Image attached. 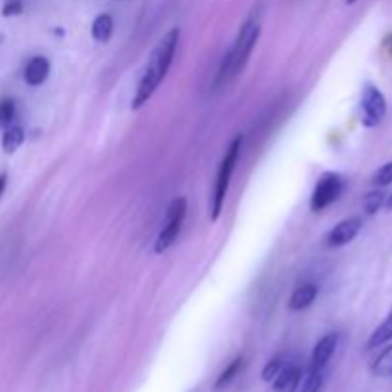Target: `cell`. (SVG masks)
Listing matches in <instances>:
<instances>
[{"instance_id":"7402d4cb","label":"cell","mask_w":392,"mask_h":392,"mask_svg":"<svg viewBox=\"0 0 392 392\" xmlns=\"http://www.w3.org/2000/svg\"><path fill=\"white\" fill-rule=\"evenodd\" d=\"M24 0H6L4 6H2V16L4 17H12V16H19L24 14Z\"/></svg>"},{"instance_id":"9c48e42d","label":"cell","mask_w":392,"mask_h":392,"mask_svg":"<svg viewBox=\"0 0 392 392\" xmlns=\"http://www.w3.org/2000/svg\"><path fill=\"white\" fill-rule=\"evenodd\" d=\"M303 379V371L297 366H287L281 368L278 375L274 377V383H272V392H297L299 391V384Z\"/></svg>"},{"instance_id":"d6986e66","label":"cell","mask_w":392,"mask_h":392,"mask_svg":"<svg viewBox=\"0 0 392 392\" xmlns=\"http://www.w3.org/2000/svg\"><path fill=\"white\" fill-rule=\"evenodd\" d=\"M321 384H324V371L310 369L303 384H299V392H319L321 391Z\"/></svg>"},{"instance_id":"3957f363","label":"cell","mask_w":392,"mask_h":392,"mask_svg":"<svg viewBox=\"0 0 392 392\" xmlns=\"http://www.w3.org/2000/svg\"><path fill=\"white\" fill-rule=\"evenodd\" d=\"M241 147H243V136L239 134L232 140V144L226 149V153L222 157V163L216 172V182H214L213 196H211V221L216 222L221 218L222 207H224V199L228 194L230 182H232V174L236 171L237 159L241 156Z\"/></svg>"},{"instance_id":"30bf717a","label":"cell","mask_w":392,"mask_h":392,"mask_svg":"<svg viewBox=\"0 0 392 392\" xmlns=\"http://www.w3.org/2000/svg\"><path fill=\"white\" fill-rule=\"evenodd\" d=\"M50 62L44 56H35L25 66L24 79L29 86H41L42 82L48 79Z\"/></svg>"},{"instance_id":"8fae6325","label":"cell","mask_w":392,"mask_h":392,"mask_svg":"<svg viewBox=\"0 0 392 392\" xmlns=\"http://www.w3.org/2000/svg\"><path fill=\"white\" fill-rule=\"evenodd\" d=\"M316 297H318V286H314V283H303V286L295 289L287 306H289V310L301 312L304 310V308H308V306L316 301Z\"/></svg>"},{"instance_id":"cb8c5ba5","label":"cell","mask_w":392,"mask_h":392,"mask_svg":"<svg viewBox=\"0 0 392 392\" xmlns=\"http://www.w3.org/2000/svg\"><path fill=\"white\" fill-rule=\"evenodd\" d=\"M383 207H384V209H386V211H392V194H391V196H386Z\"/></svg>"},{"instance_id":"277c9868","label":"cell","mask_w":392,"mask_h":392,"mask_svg":"<svg viewBox=\"0 0 392 392\" xmlns=\"http://www.w3.org/2000/svg\"><path fill=\"white\" fill-rule=\"evenodd\" d=\"M186 213H188V201H186V197H176V199H172L171 205L167 207L163 228H161L159 236H157V254L165 253V251L176 241L180 230H182V224H184V218H186Z\"/></svg>"},{"instance_id":"52a82bcc","label":"cell","mask_w":392,"mask_h":392,"mask_svg":"<svg viewBox=\"0 0 392 392\" xmlns=\"http://www.w3.org/2000/svg\"><path fill=\"white\" fill-rule=\"evenodd\" d=\"M362 226H364V222H362L360 216L344 218L337 226H333V230L326 236V247L337 249V247L348 245L351 241H354V237L362 232Z\"/></svg>"},{"instance_id":"6da1fadb","label":"cell","mask_w":392,"mask_h":392,"mask_svg":"<svg viewBox=\"0 0 392 392\" xmlns=\"http://www.w3.org/2000/svg\"><path fill=\"white\" fill-rule=\"evenodd\" d=\"M180 42V29L174 27L169 33L165 35L161 41L157 42V46L151 52V56L147 59L144 73L140 77L138 88L136 94L132 98V109H140L144 107L151 100V96L156 94V90L159 88V84L163 82V79L169 73V69L172 66L174 59V52L178 48Z\"/></svg>"},{"instance_id":"5b68a950","label":"cell","mask_w":392,"mask_h":392,"mask_svg":"<svg viewBox=\"0 0 392 392\" xmlns=\"http://www.w3.org/2000/svg\"><path fill=\"white\" fill-rule=\"evenodd\" d=\"M343 192H344V180L341 174H337V172H326V174H321L318 180V184L314 186V192H312L310 209L314 213L324 211L326 207H329L331 203H335Z\"/></svg>"},{"instance_id":"ffe728a7","label":"cell","mask_w":392,"mask_h":392,"mask_svg":"<svg viewBox=\"0 0 392 392\" xmlns=\"http://www.w3.org/2000/svg\"><path fill=\"white\" fill-rule=\"evenodd\" d=\"M392 182V161L391 163H384L383 167H379L375 174L371 176V184L377 188H384Z\"/></svg>"},{"instance_id":"2e32d148","label":"cell","mask_w":392,"mask_h":392,"mask_svg":"<svg viewBox=\"0 0 392 392\" xmlns=\"http://www.w3.org/2000/svg\"><path fill=\"white\" fill-rule=\"evenodd\" d=\"M384 199H386V194H384L383 189H373V192L366 194L364 199H362V209H364V213L368 214V216H373L384 205Z\"/></svg>"},{"instance_id":"d4e9b609","label":"cell","mask_w":392,"mask_h":392,"mask_svg":"<svg viewBox=\"0 0 392 392\" xmlns=\"http://www.w3.org/2000/svg\"><path fill=\"white\" fill-rule=\"evenodd\" d=\"M344 2H346V4H356L358 0H344Z\"/></svg>"},{"instance_id":"ba28073f","label":"cell","mask_w":392,"mask_h":392,"mask_svg":"<svg viewBox=\"0 0 392 392\" xmlns=\"http://www.w3.org/2000/svg\"><path fill=\"white\" fill-rule=\"evenodd\" d=\"M337 343H339V335H337V333H329V335L321 337L318 344L314 346V351H312L310 369H314V371H324L327 364H329L331 356L335 354Z\"/></svg>"},{"instance_id":"ac0fdd59","label":"cell","mask_w":392,"mask_h":392,"mask_svg":"<svg viewBox=\"0 0 392 392\" xmlns=\"http://www.w3.org/2000/svg\"><path fill=\"white\" fill-rule=\"evenodd\" d=\"M16 119V102L4 98L0 102V129H8Z\"/></svg>"},{"instance_id":"7a4b0ae2","label":"cell","mask_w":392,"mask_h":392,"mask_svg":"<svg viewBox=\"0 0 392 392\" xmlns=\"http://www.w3.org/2000/svg\"><path fill=\"white\" fill-rule=\"evenodd\" d=\"M261 37V21L259 19H247L245 24L241 25L237 39L234 46L230 50L224 62H222V69L218 73V82H228L243 71V67L249 62V56L253 52L254 44L259 42Z\"/></svg>"},{"instance_id":"8992f818","label":"cell","mask_w":392,"mask_h":392,"mask_svg":"<svg viewBox=\"0 0 392 392\" xmlns=\"http://www.w3.org/2000/svg\"><path fill=\"white\" fill-rule=\"evenodd\" d=\"M360 107H362V124L366 129L379 127L384 119V115H386V100H384L383 92L373 84L364 86Z\"/></svg>"},{"instance_id":"e0dca14e","label":"cell","mask_w":392,"mask_h":392,"mask_svg":"<svg viewBox=\"0 0 392 392\" xmlns=\"http://www.w3.org/2000/svg\"><path fill=\"white\" fill-rule=\"evenodd\" d=\"M241 368H243V358H241V356H237V358L234 360L232 364H230L228 368L222 371L221 377L216 379V384H214V389H216V391H221V389H224L226 384L232 383V379H234V377L239 373V369H241Z\"/></svg>"},{"instance_id":"44dd1931","label":"cell","mask_w":392,"mask_h":392,"mask_svg":"<svg viewBox=\"0 0 392 392\" xmlns=\"http://www.w3.org/2000/svg\"><path fill=\"white\" fill-rule=\"evenodd\" d=\"M281 368H283V362H281V360H270L268 364L264 366V369H262V379H264V381H272V379L281 371Z\"/></svg>"},{"instance_id":"4fadbf2b","label":"cell","mask_w":392,"mask_h":392,"mask_svg":"<svg viewBox=\"0 0 392 392\" xmlns=\"http://www.w3.org/2000/svg\"><path fill=\"white\" fill-rule=\"evenodd\" d=\"M389 341H392V310L389 312V316L381 321V326L377 327L375 331L371 333L368 341V348H377L383 346Z\"/></svg>"},{"instance_id":"9a60e30c","label":"cell","mask_w":392,"mask_h":392,"mask_svg":"<svg viewBox=\"0 0 392 392\" xmlns=\"http://www.w3.org/2000/svg\"><path fill=\"white\" fill-rule=\"evenodd\" d=\"M25 140V131L21 127H8L4 131V136H2V149L6 153H14L17 147L24 144Z\"/></svg>"},{"instance_id":"7c38bea8","label":"cell","mask_w":392,"mask_h":392,"mask_svg":"<svg viewBox=\"0 0 392 392\" xmlns=\"http://www.w3.org/2000/svg\"><path fill=\"white\" fill-rule=\"evenodd\" d=\"M111 35H113V17L109 16V14H100L94 19V24H92V37H94V41L106 44L111 39Z\"/></svg>"},{"instance_id":"603a6c76","label":"cell","mask_w":392,"mask_h":392,"mask_svg":"<svg viewBox=\"0 0 392 392\" xmlns=\"http://www.w3.org/2000/svg\"><path fill=\"white\" fill-rule=\"evenodd\" d=\"M6 182H8V176H6V174H0V197H2L4 189H6Z\"/></svg>"},{"instance_id":"5bb4252c","label":"cell","mask_w":392,"mask_h":392,"mask_svg":"<svg viewBox=\"0 0 392 392\" xmlns=\"http://www.w3.org/2000/svg\"><path fill=\"white\" fill-rule=\"evenodd\" d=\"M371 373L377 377H392V344L386 346L371 364Z\"/></svg>"},{"instance_id":"484cf974","label":"cell","mask_w":392,"mask_h":392,"mask_svg":"<svg viewBox=\"0 0 392 392\" xmlns=\"http://www.w3.org/2000/svg\"><path fill=\"white\" fill-rule=\"evenodd\" d=\"M391 48H392V41H391Z\"/></svg>"}]
</instances>
